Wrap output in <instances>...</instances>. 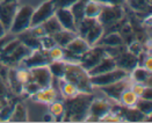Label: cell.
<instances>
[{
  "label": "cell",
  "instance_id": "6da1fadb",
  "mask_svg": "<svg viewBox=\"0 0 152 123\" xmlns=\"http://www.w3.org/2000/svg\"><path fill=\"white\" fill-rule=\"evenodd\" d=\"M95 98L93 93H81L79 92L76 97L66 99V103H64L65 113L63 121L67 122H83L86 120L88 115L89 106Z\"/></svg>",
  "mask_w": 152,
  "mask_h": 123
},
{
  "label": "cell",
  "instance_id": "7a4b0ae2",
  "mask_svg": "<svg viewBox=\"0 0 152 123\" xmlns=\"http://www.w3.org/2000/svg\"><path fill=\"white\" fill-rule=\"evenodd\" d=\"M63 79L72 83L81 93H93L94 87L91 83L88 72L79 63H67Z\"/></svg>",
  "mask_w": 152,
  "mask_h": 123
},
{
  "label": "cell",
  "instance_id": "3957f363",
  "mask_svg": "<svg viewBox=\"0 0 152 123\" xmlns=\"http://www.w3.org/2000/svg\"><path fill=\"white\" fill-rule=\"evenodd\" d=\"M33 12H34V7H31L29 5L18 7L16 13L14 15V19L12 21V25H11L8 30L15 35H19L20 33L28 30L30 28Z\"/></svg>",
  "mask_w": 152,
  "mask_h": 123
},
{
  "label": "cell",
  "instance_id": "277c9868",
  "mask_svg": "<svg viewBox=\"0 0 152 123\" xmlns=\"http://www.w3.org/2000/svg\"><path fill=\"white\" fill-rule=\"evenodd\" d=\"M123 15L124 11L122 5H103L96 20L104 29H107L122 21Z\"/></svg>",
  "mask_w": 152,
  "mask_h": 123
},
{
  "label": "cell",
  "instance_id": "5b68a950",
  "mask_svg": "<svg viewBox=\"0 0 152 123\" xmlns=\"http://www.w3.org/2000/svg\"><path fill=\"white\" fill-rule=\"evenodd\" d=\"M128 77H129V73L126 72L124 70L115 67L114 70L108 71L106 73L91 75V83H92L93 87L100 88V87L110 85L113 83H116V81H118L121 79H124V78H128Z\"/></svg>",
  "mask_w": 152,
  "mask_h": 123
},
{
  "label": "cell",
  "instance_id": "8992f818",
  "mask_svg": "<svg viewBox=\"0 0 152 123\" xmlns=\"http://www.w3.org/2000/svg\"><path fill=\"white\" fill-rule=\"evenodd\" d=\"M107 52L103 47L100 45H93L91 47L84 55H81L80 59H79V64L88 72L92 67H94L103 56H106Z\"/></svg>",
  "mask_w": 152,
  "mask_h": 123
},
{
  "label": "cell",
  "instance_id": "52a82bcc",
  "mask_svg": "<svg viewBox=\"0 0 152 123\" xmlns=\"http://www.w3.org/2000/svg\"><path fill=\"white\" fill-rule=\"evenodd\" d=\"M56 7L51 0H47L43 4H41L37 8H34L31 21H30V28L35 26L42 25L44 21H47L49 18L55 15Z\"/></svg>",
  "mask_w": 152,
  "mask_h": 123
},
{
  "label": "cell",
  "instance_id": "ba28073f",
  "mask_svg": "<svg viewBox=\"0 0 152 123\" xmlns=\"http://www.w3.org/2000/svg\"><path fill=\"white\" fill-rule=\"evenodd\" d=\"M50 58L48 56V51L44 49H37L30 51V53L25 57L22 61L20 62L21 65L26 69H33V67H37V66H43V65H48L50 63Z\"/></svg>",
  "mask_w": 152,
  "mask_h": 123
},
{
  "label": "cell",
  "instance_id": "9c48e42d",
  "mask_svg": "<svg viewBox=\"0 0 152 123\" xmlns=\"http://www.w3.org/2000/svg\"><path fill=\"white\" fill-rule=\"evenodd\" d=\"M112 109V105L103 99H93L88 109V115L85 121L93 122V121H99L103 115H106L108 111Z\"/></svg>",
  "mask_w": 152,
  "mask_h": 123
},
{
  "label": "cell",
  "instance_id": "30bf717a",
  "mask_svg": "<svg viewBox=\"0 0 152 123\" xmlns=\"http://www.w3.org/2000/svg\"><path fill=\"white\" fill-rule=\"evenodd\" d=\"M18 10V2L15 0H5L0 2V22L4 25L6 30L10 29Z\"/></svg>",
  "mask_w": 152,
  "mask_h": 123
},
{
  "label": "cell",
  "instance_id": "8fae6325",
  "mask_svg": "<svg viewBox=\"0 0 152 123\" xmlns=\"http://www.w3.org/2000/svg\"><path fill=\"white\" fill-rule=\"evenodd\" d=\"M29 71H30L31 80L35 81L36 84H38L41 88L51 85V83H52V74H51L50 69H49L48 65L33 67Z\"/></svg>",
  "mask_w": 152,
  "mask_h": 123
},
{
  "label": "cell",
  "instance_id": "7c38bea8",
  "mask_svg": "<svg viewBox=\"0 0 152 123\" xmlns=\"http://www.w3.org/2000/svg\"><path fill=\"white\" fill-rule=\"evenodd\" d=\"M130 84H131V81L129 80V77H128V78L121 79V80H118L116 83H113V84L107 85V86L100 87V88L108 98H110L112 100L118 102V100L121 98V94L123 93V91L126 88L130 86Z\"/></svg>",
  "mask_w": 152,
  "mask_h": 123
},
{
  "label": "cell",
  "instance_id": "4fadbf2b",
  "mask_svg": "<svg viewBox=\"0 0 152 123\" xmlns=\"http://www.w3.org/2000/svg\"><path fill=\"white\" fill-rule=\"evenodd\" d=\"M116 67L124 70L126 72L130 73L136 66H138V58L136 55H134L132 52L124 50L122 53H120L116 58Z\"/></svg>",
  "mask_w": 152,
  "mask_h": 123
},
{
  "label": "cell",
  "instance_id": "5bb4252c",
  "mask_svg": "<svg viewBox=\"0 0 152 123\" xmlns=\"http://www.w3.org/2000/svg\"><path fill=\"white\" fill-rule=\"evenodd\" d=\"M55 16L57 18L58 22L61 23L63 29L72 31V33H77L76 21H75V18L70 11V8H56Z\"/></svg>",
  "mask_w": 152,
  "mask_h": 123
},
{
  "label": "cell",
  "instance_id": "9a60e30c",
  "mask_svg": "<svg viewBox=\"0 0 152 123\" xmlns=\"http://www.w3.org/2000/svg\"><path fill=\"white\" fill-rule=\"evenodd\" d=\"M89 48H91V45L86 42V40L84 37L77 35L71 42H69L64 47V50H66L67 52H70V53H72V55L80 58L81 55H84Z\"/></svg>",
  "mask_w": 152,
  "mask_h": 123
},
{
  "label": "cell",
  "instance_id": "2e32d148",
  "mask_svg": "<svg viewBox=\"0 0 152 123\" xmlns=\"http://www.w3.org/2000/svg\"><path fill=\"white\" fill-rule=\"evenodd\" d=\"M116 67V62L113 57H110L109 55H106L103 56L100 62L94 66L92 67L91 70L88 71L89 77L91 75H96V74H102V73H106L108 71H112L114 70Z\"/></svg>",
  "mask_w": 152,
  "mask_h": 123
},
{
  "label": "cell",
  "instance_id": "e0dca14e",
  "mask_svg": "<svg viewBox=\"0 0 152 123\" xmlns=\"http://www.w3.org/2000/svg\"><path fill=\"white\" fill-rule=\"evenodd\" d=\"M57 97H58L57 91L51 85L39 88L34 95H31V98L34 99L35 101L41 102V103H45V105H50L51 102L57 100Z\"/></svg>",
  "mask_w": 152,
  "mask_h": 123
},
{
  "label": "cell",
  "instance_id": "ac0fdd59",
  "mask_svg": "<svg viewBox=\"0 0 152 123\" xmlns=\"http://www.w3.org/2000/svg\"><path fill=\"white\" fill-rule=\"evenodd\" d=\"M122 44H124L122 35L117 31H110L107 34L104 33L95 45H100L103 48H114V47H120Z\"/></svg>",
  "mask_w": 152,
  "mask_h": 123
},
{
  "label": "cell",
  "instance_id": "d6986e66",
  "mask_svg": "<svg viewBox=\"0 0 152 123\" xmlns=\"http://www.w3.org/2000/svg\"><path fill=\"white\" fill-rule=\"evenodd\" d=\"M151 72L152 71L146 70L143 66H136L129 73V78L134 83H140V84H144L146 86H151Z\"/></svg>",
  "mask_w": 152,
  "mask_h": 123
},
{
  "label": "cell",
  "instance_id": "ffe728a7",
  "mask_svg": "<svg viewBox=\"0 0 152 123\" xmlns=\"http://www.w3.org/2000/svg\"><path fill=\"white\" fill-rule=\"evenodd\" d=\"M31 50L28 49L26 45H23L22 43H20L15 49L13 50L12 52L7 56L1 57L2 62H5L6 64H12V63H20L25 57H27L30 53Z\"/></svg>",
  "mask_w": 152,
  "mask_h": 123
},
{
  "label": "cell",
  "instance_id": "44dd1931",
  "mask_svg": "<svg viewBox=\"0 0 152 123\" xmlns=\"http://www.w3.org/2000/svg\"><path fill=\"white\" fill-rule=\"evenodd\" d=\"M18 38L20 40V42L23 45H26L28 49H30L31 51L33 50L42 49V47H41V40L38 37L35 36V35H33V33L30 31V29L20 33Z\"/></svg>",
  "mask_w": 152,
  "mask_h": 123
},
{
  "label": "cell",
  "instance_id": "7402d4cb",
  "mask_svg": "<svg viewBox=\"0 0 152 123\" xmlns=\"http://www.w3.org/2000/svg\"><path fill=\"white\" fill-rule=\"evenodd\" d=\"M103 34H104V28L99 22H96L87 31V34L85 35L84 38L86 40V42L88 43L91 47H93V45H95L98 43V41L101 38V36Z\"/></svg>",
  "mask_w": 152,
  "mask_h": 123
},
{
  "label": "cell",
  "instance_id": "603a6c76",
  "mask_svg": "<svg viewBox=\"0 0 152 123\" xmlns=\"http://www.w3.org/2000/svg\"><path fill=\"white\" fill-rule=\"evenodd\" d=\"M138 95L130 88V86L126 88L123 91V93L121 94V98L118 100V102L124 106V107H135V105L137 103L138 101Z\"/></svg>",
  "mask_w": 152,
  "mask_h": 123
},
{
  "label": "cell",
  "instance_id": "cb8c5ba5",
  "mask_svg": "<svg viewBox=\"0 0 152 123\" xmlns=\"http://www.w3.org/2000/svg\"><path fill=\"white\" fill-rule=\"evenodd\" d=\"M11 122H27L28 121V114L23 103H16L13 107L12 115L10 117Z\"/></svg>",
  "mask_w": 152,
  "mask_h": 123
},
{
  "label": "cell",
  "instance_id": "d4e9b609",
  "mask_svg": "<svg viewBox=\"0 0 152 123\" xmlns=\"http://www.w3.org/2000/svg\"><path fill=\"white\" fill-rule=\"evenodd\" d=\"M77 35H78L77 33H72V31L62 29L61 31H58V33H56V34H53V35H51V36L53 37V40H55V42H56L57 45L63 47L64 48V47H65L69 42H71Z\"/></svg>",
  "mask_w": 152,
  "mask_h": 123
},
{
  "label": "cell",
  "instance_id": "484cf974",
  "mask_svg": "<svg viewBox=\"0 0 152 123\" xmlns=\"http://www.w3.org/2000/svg\"><path fill=\"white\" fill-rule=\"evenodd\" d=\"M59 80V89L62 92V95L65 99H71L73 97H76L77 94L79 93L78 88H77L70 81H66L65 79H58Z\"/></svg>",
  "mask_w": 152,
  "mask_h": 123
},
{
  "label": "cell",
  "instance_id": "4316f807",
  "mask_svg": "<svg viewBox=\"0 0 152 123\" xmlns=\"http://www.w3.org/2000/svg\"><path fill=\"white\" fill-rule=\"evenodd\" d=\"M49 113L53 116V120L57 122H62L64 119V113H65V107L62 101L55 100L49 105Z\"/></svg>",
  "mask_w": 152,
  "mask_h": 123
},
{
  "label": "cell",
  "instance_id": "83f0119b",
  "mask_svg": "<svg viewBox=\"0 0 152 123\" xmlns=\"http://www.w3.org/2000/svg\"><path fill=\"white\" fill-rule=\"evenodd\" d=\"M42 27L44 28V31H45L47 35H53V34H56V33H58L63 29L55 15H52L47 21H44L42 23Z\"/></svg>",
  "mask_w": 152,
  "mask_h": 123
},
{
  "label": "cell",
  "instance_id": "f1b7e54d",
  "mask_svg": "<svg viewBox=\"0 0 152 123\" xmlns=\"http://www.w3.org/2000/svg\"><path fill=\"white\" fill-rule=\"evenodd\" d=\"M102 6H103L102 4L95 1V0H88L85 6V18L96 19L101 12Z\"/></svg>",
  "mask_w": 152,
  "mask_h": 123
},
{
  "label": "cell",
  "instance_id": "f546056e",
  "mask_svg": "<svg viewBox=\"0 0 152 123\" xmlns=\"http://www.w3.org/2000/svg\"><path fill=\"white\" fill-rule=\"evenodd\" d=\"M52 77H56L57 79H62L65 73V67H66V62L65 61H51L48 64Z\"/></svg>",
  "mask_w": 152,
  "mask_h": 123
},
{
  "label": "cell",
  "instance_id": "4dcf8cb0",
  "mask_svg": "<svg viewBox=\"0 0 152 123\" xmlns=\"http://www.w3.org/2000/svg\"><path fill=\"white\" fill-rule=\"evenodd\" d=\"M98 22L96 19H92V18H84L79 23L77 26V34L79 36L81 37H85V35L87 34L89 29L93 27Z\"/></svg>",
  "mask_w": 152,
  "mask_h": 123
},
{
  "label": "cell",
  "instance_id": "1f68e13d",
  "mask_svg": "<svg viewBox=\"0 0 152 123\" xmlns=\"http://www.w3.org/2000/svg\"><path fill=\"white\" fill-rule=\"evenodd\" d=\"M13 74H14L15 80H16L19 84H21L22 86H23L25 84H27L28 81L31 80L29 69H26V67H23V66L20 67V69H18L16 71H13Z\"/></svg>",
  "mask_w": 152,
  "mask_h": 123
},
{
  "label": "cell",
  "instance_id": "d6a6232c",
  "mask_svg": "<svg viewBox=\"0 0 152 123\" xmlns=\"http://www.w3.org/2000/svg\"><path fill=\"white\" fill-rule=\"evenodd\" d=\"M135 107L138 109V111L145 115V117H150L152 114V100H145V99L140 98L137 103L135 105Z\"/></svg>",
  "mask_w": 152,
  "mask_h": 123
},
{
  "label": "cell",
  "instance_id": "836d02e7",
  "mask_svg": "<svg viewBox=\"0 0 152 123\" xmlns=\"http://www.w3.org/2000/svg\"><path fill=\"white\" fill-rule=\"evenodd\" d=\"M48 56L50 61H63L64 58V48L59 45H55L48 50Z\"/></svg>",
  "mask_w": 152,
  "mask_h": 123
},
{
  "label": "cell",
  "instance_id": "e575fe53",
  "mask_svg": "<svg viewBox=\"0 0 152 123\" xmlns=\"http://www.w3.org/2000/svg\"><path fill=\"white\" fill-rule=\"evenodd\" d=\"M21 42H20V40L16 37L15 40H13V41H11V42H8V43H6L5 45H4V48H2V50H1V57H4V56H7V55H10L11 52H12L13 50L15 49L19 44H20Z\"/></svg>",
  "mask_w": 152,
  "mask_h": 123
},
{
  "label": "cell",
  "instance_id": "d590c367",
  "mask_svg": "<svg viewBox=\"0 0 152 123\" xmlns=\"http://www.w3.org/2000/svg\"><path fill=\"white\" fill-rule=\"evenodd\" d=\"M99 121H101V122H121V121H123V120H122L121 116L117 115L115 111H109L106 115H103Z\"/></svg>",
  "mask_w": 152,
  "mask_h": 123
},
{
  "label": "cell",
  "instance_id": "8d00e7d4",
  "mask_svg": "<svg viewBox=\"0 0 152 123\" xmlns=\"http://www.w3.org/2000/svg\"><path fill=\"white\" fill-rule=\"evenodd\" d=\"M39 40H41V47H42V49L47 50V51L56 45V42H55L53 37L51 36V35H45V36H43L42 38H39Z\"/></svg>",
  "mask_w": 152,
  "mask_h": 123
},
{
  "label": "cell",
  "instance_id": "74e56055",
  "mask_svg": "<svg viewBox=\"0 0 152 123\" xmlns=\"http://www.w3.org/2000/svg\"><path fill=\"white\" fill-rule=\"evenodd\" d=\"M128 51H130V52H132L134 55H136V56H138L140 52H143L144 51V45L140 43L138 41H131L130 43H129V47H128Z\"/></svg>",
  "mask_w": 152,
  "mask_h": 123
},
{
  "label": "cell",
  "instance_id": "f35d334b",
  "mask_svg": "<svg viewBox=\"0 0 152 123\" xmlns=\"http://www.w3.org/2000/svg\"><path fill=\"white\" fill-rule=\"evenodd\" d=\"M39 88H41V87H39L38 84H36V83L33 81V80H30V81H28L27 84L23 85V88H22V89H25L26 93H28V94H30V95H34Z\"/></svg>",
  "mask_w": 152,
  "mask_h": 123
},
{
  "label": "cell",
  "instance_id": "ab89813d",
  "mask_svg": "<svg viewBox=\"0 0 152 123\" xmlns=\"http://www.w3.org/2000/svg\"><path fill=\"white\" fill-rule=\"evenodd\" d=\"M56 8H70L77 0H51Z\"/></svg>",
  "mask_w": 152,
  "mask_h": 123
},
{
  "label": "cell",
  "instance_id": "60d3db41",
  "mask_svg": "<svg viewBox=\"0 0 152 123\" xmlns=\"http://www.w3.org/2000/svg\"><path fill=\"white\" fill-rule=\"evenodd\" d=\"M13 107H4L2 109H0V121H10V117L12 115Z\"/></svg>",
  "mask_w": 152,
  "mask_h": 123
},
{
  "label": "cell",
  "instance_id": "b9f144b4",
  "mask_svg": "<svg viewBox=\"0 0 152 123\" xmlns=\"http://www.w3.org/2000/svg\"><path fill=\"white\" fill-rule=\"evenodd\" d=\"M140 98L145 99V100H152L151 86H145V88H144V91H143V93H142V95H140Z\"/></svg>",
  "mask_w": 152,
  "mask_h": 123
},
{
  "label": "cell",
  "instance_id": "7bdbcfd3",
  "mask_svg": "<svg viewBox=\"0 0 152 123\" xmlns=\"http://www.w3.org/2000/svg\"><path fill=\"white\" fill-rule=\"evenodd\" d=\"M102 5H122L126 0H95Z\"/></svg>",
  "mask_w": 152,
  "mask_h": 123
},
{
  "label": "cell",
  "instance_id": "ee69618b",
  "mask_svg": "<svg viewBox=\"0 0 152 123\" xmlns=\"http://www.w3.org/2000/svg\"><path fill=\"white\" fill-rule=\"evenodd\" d=\"M43 121H44V122H52V121H55V120H53V116L51 115L50 113H48V114H45V115H44Z\"/></svg>",
  "mask_w": 152,
  "mask_h": 123
},
{
  "label": "cell",
  "instance_id": "f6af8a7d",
  "mask_svg": "<svg viewBox=\"0 0 152 123\" xmlns=\"http://www.w3.org/2000/svg\"><path fill=\"white\" fill-rule=\"evenodd\" d=\"M5 34H6V28L0 22V38H2V37L5 36Z\"/></svg>",
  "mask_w": 152,
  "mask_h": 123
},
{
  "label": "cell",
  "instance_id": "bcb514c9",
  "mask_svg": "<svg viewBox=\"0 0 152 123\" xmlns=\"http://www.w3.org/2000/svg\"><path fill=\"white\" fill-rule=\"evenodd\" d=\"M2 1H5V0H0V2H2Z\"/></svg>",
  "mask_w": 152,
  "mask_h": 123
}]
</instances>
